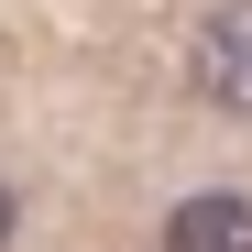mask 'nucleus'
Masks as SVG:
<instances>
[{
	"label": "nucleus",
	"mask_w": 252,
	"mask_h": 252,
	"mask_svg": "<svg viewBox=\"0 0 252 252\" xmlns=\"http://www.w3.org/2000/svg\"><path fill=\"white\" fill-rule=\"evenodd\" d=\"M164 252H252V197H187L164 220Z\"/></svg>",
	"instance_id": "obj_2"
},
{
	"label": "nucleus",
	"mask_w": 252,
	"mask_h": 252,
	"mask_svg": "<svg viewBox=\"0 0 252 252\" xmlns=\"http://www.w3.org/2000/svg\"><path fill=\"white\" fill-rule=\"evenodd\" d=\"M0 241H11V187H0Z\"/></svg>",
	"instance_id": "obj_3"
},
{
	"label": "nucleus",
	"mask_w": 252,
	"mask_h": 252,
	"mask_svg": "<svg viewBox=\"0 0 252 252\" xmlns=\"http://www.w3.org/2000/svg\"><path fill=\"white\" fill-rule=\"evenodd\" d=\"M187 77H197V99H208V110L252 121V0H230V11H208V22H197Z\"/></svg>",
	"instance_id": "obj_1"
}]
</instances>
